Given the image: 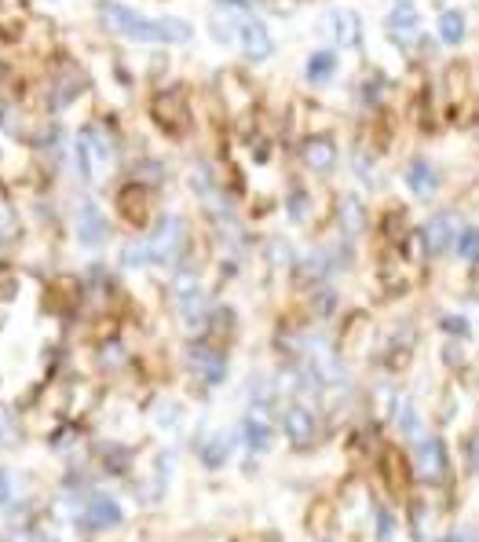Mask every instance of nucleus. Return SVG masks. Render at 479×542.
Here are the masks:
<instances>
[{"label":"nucleus","instance_id":"13","mask_svg":"<svg viewBox=\"0 0 479 542\" xmlns=\"http://www.w3.org/2000/svg\"><path fill=\"white\" fill-rule=\"evenodd\" d=\"M326 26H329V34L337 37V44H358V19H355V12H329Z\"/></svg>","mask_w":479,"mask_h":542},{"label":"nucleus","instance_id":"19","mask_svg":"<svg viewBox=\"0 0 479 542\" xmlns=\"http://www.w3.org/2000/svg\"><path fill=\"white\" fill-rule=\"evenodd\" d=\"M84 143H88V150L103 162V165H110L114 162V147H110V139H103V132L99 129H84V136H81Z\"/></svg>","mask_w":479,"mask_h":542},{"label":"nucleus","instance_id":"12","mask_svg":"<svg viewBox=\"0 0 479 542\" xmlns=\"http://www.w3.org/2000/svg\"><path fill=\"white\" fill-rule=\"evenodd\" d=\"M406 184H410V191H413L417 198H428V195L436 191V184H439V176H436L432 162H425V158L410 162V169H406Z\"/></svg>","mask_w":479,"mask_h":542},{"label":"nucleus","instance_id":"25","mask_svg":"<svg viewBox=\"0 0 479 542\" xmlns=\"http://www.w3.org/2000/svg\"><path fill=\"white\" fill-rule=\"evenodd\" d=\"M154 418H158V429H176V421H179V407H176V403H161Z\"/></svg>","mask_w":479,"mask_h":542},{"label":"nucleus","instance_id":"24","mask_svg":"<svg viewBox=\"0 0 479 542\" xmlns=\"http://www.w3.org/2000/svg\"><path fill=\"white\" fill-rule=\"evenodd\" d=\"M344 227H348L351 235H355L358 227H363V209H358V202H355V198H348V202H344Z\"/></svg>","mask_w":479,"mask_h":542},{"label":"nucleus","instance_id":"21","mask_svg":"<svg viewBox=\"0 0 479 542\" xmlns=\"http://www.w3.org/2000/svg\"><path fill=\"white\" fill-rule=\"evenodd\" d=\"M19 443V426H15V410L0 403V447H15Z\"/></svg>","mask_w":479,"mask_h":542},{"label":"nucleus","instance_id":"4","mask_svg":"<svg viewBox=\"0 0 479 542\" xmlns=\"http://www.w3.org/2000/svg\"><path fill=\"white\" fill-rule=\"evenodd\" d=\"M282 433L293 447H311L315 436H318V418L311 407L304 403H289L286 414H282Z\"/></svg>","mask_w":479,"mask_h":542},{"label":"nucleus","instance_id":"3","mask_svg":"<svg viewBox=\"0 0 479 542\" xmlns=\"http://www.w3.org/2000/svg\"><path fill=\"white\" fill-rule=\"evenodd\" d=\"M172 297H176L179 319H184L187 326L201 323V315H205V290H201L194 271H179V275L172 279Z\"/></svg>","mask_w":479,"mask_h":542},{"label":"nucleus","instance_id":"7","mask_svg":"<svg viewBox=\"0 0 479 542\" xmlns=\"http://www.w3.org/2000/svg\"><path fill=\"white\" fill-rule=\"evenodd\" d=\"M125 521V514H122V506H117V498H110V495H96V498H88V506H84V524L88 528H117Z\"/></svg>","mask_w":479,"mask_h":542},{"label":"nucleus","instance_id":"22","mask_svg":"<svg viewBox=\"0 0 479 542\" xmlns=\"http://www.w3.org/2000/svg\"><path fill=\"white\" fill-rule=\"evenodd\" d=\"M388 26L399 29V34H410V29H417V12H413L410 4H403V8H396V12H392V19H388Z\"/></svg>","mask_w":479,"mask_h":542},{"label":"nucleus","instance_id":"27","mask_svg":"<svg viewBox=\"0 0 479 542\" xmlns=\"http://www.w3.org/2000/svg\"><path fill=\"white\" fill-rule=\"evenodd\" d=\"M8 542H59V538L48 535V531H22V535H15V538H8Z\"/></svg>","mask_w":479,"mask_h":542},{"label":"nucleus","instance_id":"14","mask_svg":"<svg viewBox=\"0 0 479 542\" xmlns=\"http://www.w3.org/2000/svg\"><path fill=\"white\" fill-rule=\"evenodd\" d=\"M242 440H246V447L253 450V455H263V450L271 447V426L260 421V418H246L242 421Z\"/></svg>","mask_w":479,"mask_h":542},{"label":"nucleus","instance_id":"2","mask_svg":"<svg viewBox=\"0 0 479 542\" xmlns=\"http://www.w3.org/2000/svg\"><path fill=\"white\" fill-rule=\"evenodd\" d=\"M143 243H146V253H151V264H172L179 257V246H184V220L161 217V224Z\"/></svg>","mask_w":479,"mask_h":542},{"label":"nucleus","instance_id":"6","mask_svg":"<svg viewBox=\"0 0 479 542\" xmlns=\"http://www.w3.org/2000/svg\"><path fill=\"white\" fill-rule=\"evenodd\" d=\"M191 371H194L205 385H220V381L227 378V359H224L216 348L194 345V348H191Z\"/></svg>","mask_w":479,"mask_h":542},{"label":"nucleus","instance_id":"30","mask_svg":"<svg viewBox=\"0 0 479 542\" xmlns=\"http://www.w3.org/2000/svg\"><path fill=\"white\" fill-rule=\"evenodd\" d=\"M388 535H392V517H388V514H384V509H377V538L384 542Z\"/></svg>","mask_w":479,"mask_h":542},{"label":"nucleus","instance_id":"5","mask_svg":"<svg viewBox=\"0 0 479 542\" xmlns=\"http://www.w3.org/2000/svg\"><path fill=\"white\" fill-rule=\"evenodd\" d=\"M106 220H103V213L92 205V202H84L81 209H77V243L81 246H88V250H96V246H103L106 243Z\"/></svg>","mask_w":479,"mask_h":542},{"label":"nucleus","instance_id":"31","mask_svg":"<svg viewBox=\"0 0 479 542\" xmlns=\"http://www.w3.org/2000/svg\"><path fill=\"white\" fill-rule=\"evenodd\" d=\"M468 455H472V466L479 469V433H475V436L468 440Z\"/></svg>","mask_w":479,"mask_h":542},{"label":"nucleus","instance_id":"23","mask_svg":"<svg viewBox=\"0 0 479 542\" xmlns=\"http://www.w3.org/2000/svg\"><path fill=\"white\" fill-rule=\"evenodd\" d=\"M122 264H125V267H146V264H151V253H146V243H132V246H125Z\"/></svg>","mask_w":479,"mask_h":542},{"label":"nucleus","instance_id":"9","mask_svg":"<svg viewBox=\"0 0 479 542\" xmlns=\"http://www.w3.org/2000/svg\"><path fill=\"white\" fill-rule=\"evenodd\" d=\"M413 462H417V473L428 476V480L443 476V469H446V447H443V440L425 436L421 443H417V455H413Z\"/></svg>","mask_w":479,"mask_h":542},{"label":"nucleus","instance_id":"11","mask_svg":"<svg viewBox=\"0 0 479 542\" xmlns=\"http://www.w3.org/2000/svg\"><path fill=\"white\" fill-rule=\"evenodd\" d=\"M304 162H308V169H315V172H329V169H334V162H337V147H334V139H326V136L308 139V143H304Z\"/></svg>","mask_w":479,"mask_h":542},{"label":"nucleus","instance_id":"8","mask_svg":"<svg viewBox=\"0 0 479 542\" xmlns=\"http://www.w3.org/2000/svg\"><path fill=\"white\" fill-rule=\"evenodd\" d=\"M238 41H242L249 59H267V55L275 52V41H271V34H267V26L256 22V19L238 22Z\"/></svg>","mask_w":479,"mask_h":542},{"label":"nucleus","instance_id":"1","mask_svg":"<svg viewBox=\"0 0 479 542\" xmlns=\"http://www.w3.org/2000/svg\"><path fill=\"white\" fill-rule=\"evenodd\" d=\"M96 12L114 34L143 41V44H187L194 34L184 19H151V15L122 4V0H99Z\"/></svg>","mask_w":479,"mask_h":542},{"label":"nucleus","instance_id":"28","mask_svg":"<svg viewBox=\"0 0 479 542\" xmlns=\"http://www.w3.org/2000/svg\"><path fill=\"white\" fill-rule=\"evenodd\" d=\"M439 542H479V531L475 528H461V531H451L446 538H439Z\"/></svg>","mask_w":479,"mask_h":542},{"label":"nucleus","instance_id":"29","mask_svg":"<svg viewBox=\"0 0 479 542\" xmlns=\"http://www.w3.org/2000/svg\"><path fill=\"white\" fill-rule=\"evenodd\" d=\"M289 217H293V220H304V195H301V191L289 195Z\"/></svg>","mask_w":479,"mask_h":542},{"label":"nucleus","instance_id":"10","mask_svg":"<svg viewBox=\"0 0 479 542\" xmlns=\"http://www.w3.org/2000/svg\"><path fill=\"white\" fill-rule=\"evenodd\" d=\"M421 238H425V250H428V253H443V250H451V246H454V238H458L454 217H446V213L432 217V220L425 224V231H421Z\"/></svg>","mask_w":479,"mask_h":542},{"label":"nucleus","instance_id":"26","mask_svg":"<svg viewBox=\"0 0 479 542\" xmlns=\"http://www.w3.org/2000/svg\"><path fill=\"white\" fill-rule=\"evenodd\" d=\"M12 495H15V484H12V473L0 466V506H8L12 502Z\"/></svg>","mask_w":479,"mask_h":542},{"label":"nucleus","instance_id":"16","mask_svg":"<svg viewBox=\"0 0 479 542\" xmlns=\"http://www.w3.org/2000/svg\"><path fill=\"white\" fill-rule=\"evenodd\" d=\"M439 37L446 41V44H461V37H465V15L461 12H443L439 15Z\"/></svg>","mask_w":479,"mask_h":542},{"label":"nucleus","instance_id":"20","mask_svg":"<svg viewBox=\"0 0 479 542\" xmlns=\"http://www.w3.org/2000/svg\"><path fill=\"white\" fill-rule=\"evenodd\" d=\"M454 246H458V257H461V260H479V227L458 231Z\"/></svg>","mask_w":479,"mask_h":542},{"label":"nucleus","instance_id":"15","mask_svg":"<svg viewBox=\"0 0 479 542\" xmlns=\"http://www.w3.org/2000/svg\"><path fill=\"white\" fill-rule=\"evenodd\" d=\"M198 455H201L205 466H224L227 462V440H224V433H208L198 443Z\"/></svg>","mask_w":479,"mask_h":542},{"label":"nucleus","instance_id":"18","mask_svg":"<svg viewBox=\"0 0 479 542\" xmlns=\"http://www.w3.org/2000/svg\"><path fill=\"white\" fill-rule=\"evenodd\" d=\"M337 67V55L334 52H311L308 55V77L311 81H326Z\"/></svg>","mask_w":479,"mask_h":542},{"label":"nucleus","instance_id":"17","mask_svg":"<svg viewBox=\"0 0 479 542\" xmlns=\"http://www.w3.org/2000/svg\"><path fill=\"white\" fill-rule=\"evenodd\" d=\"M396 426H399V433H406V436H413L417 426H421V418H417V407H413L410 396H399V400H396Z\"/></svg>","mask_w":479,"mask_h":542}]
</instances>
